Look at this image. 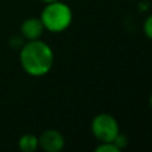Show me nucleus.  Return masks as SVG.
Masks as SVG:
<instances>
[{"instance_id":"nucleus-1","label":"nucleus","mask_w":152,"mask_h":152,"mask_svg":"<svg viewBox=\"0 0 152 152\" xmlns=\"http://www.w3.org/2000/svg\"><path fill=\"white\" fill-rule=\"evenodd\" d=\"M19 63L27 75L32 77H42L50 74L55 63V53L44 40H29L19 50Z\"/></svg>"},{"instance_id":"nucleus-2","label":"nucleus","mask_w":152,"mask_h":152,"mask_svg":"<svg viewBox=\"0 0 152 152\" xmlns=\"http://www.w3.org/2000/svg\"><path fill=\"white\" fill-rule=\"evenodd\" d=\"M39 19L42 20L45 31L51 34H60L71 27L74 20V12L67 3L58 0L44 4Z\"/></svg>"},{"instance_id":"nucleus-3","label":"nucleus","mask_w":152,"mask_h":152,"mask_svg":"<svg viewBox=\"0 0 152 152\" xmlns=\"http://www.w3.org/2000/svg\"><path fill=\"white\" fill-rule=\"evenodd\" d=\"M119 132V121L111 113L100 112L91 120V134L99 143L113 142Z\"/></svg>"},{"instance_id":"nucleus-4","label":"nucleus","mask_w":152,"mask_h":152,"mask_svg":"<svg viewBox=\"0 0 152 152\" xmlns=\"http://www.w3.org/2000/svg\"><path fill=\"white\" fill-rule=\"evenodd\" d=\"M39 148L44 152H60L66 147V139L63 134L55 128L44 129L39 135Z\"/></svg>"},{"instance_id":"nucleus-5","label":"nucleus","mask_w":152,"mask_h":152,"mask_svg":"<svg viewBox=\"0 0 152 152\" xmlns=\"http://www.w3.org/2000/svg\"><path fill=\"white\" fill-rule=\"evenodd\" d=\"M44 31L45 29L39 18H28L26 20H23V23L20 26V35L24 37L26 42L42 39Z\"/></svg>"},{"instance_id":"nucleus-6","label":"nucleus","mask_w":152,"mask_h":152,"mask_svg":"<svg viewBox=\"0 0 152 152\" xmlns=\"http://www.w3.org/2000/svg\"><path fill=\"white\" fill-rule=\"evenodd\" d=\"M18 147L23 152H35L39 150V137L35 134H24L19 137Z\"/></svg>"},{"instance_id":"nucleus-7","label":"nucleus","mask_w":152,"mask_h":152,"mask_svg":"<svg viewBox=\"0 0 152 152\" xmlns=\"http://www.w3.org/2000/svg\"><path fill=\"white\" fill-rule=\"evenodd\" d=\"M143 32L147 39L152 40V13L145 16L144 21H143Z\"/></svg>"},{"instance_id":"nucleus-8","label":"nucleus","mask_w":152,"mask_h":152,"mask_svg":"<svg viewBox=\"0 0 152 152\" xmlns=\"http://www.w3.org/2000/svg\"><path fill=\"white\" fill-rule=\"evenodd\" d=\"M95 151L96 152H119L120 150L116 147L113 142H108V143H99V145L95 148Z\"/></svg>"},{"instance_id":"nucleus-9","label":"nucleus","mask_w":152,"mask_h":152,"mask_svg":"<svg viewBox=\"0 0 152 152\" xmlns=\"http://www.w3.org/2000/svg\"><path fill=\"white\" fill-rule=\"evenodd\" d=\"M128 137H127V135L121 134V132H119L118 136L115 137V140H113V143H115V145L119 148V150H124V148H127V145H128Z\"/></svg>"},{"instance_id":"nucleus-10","label":"nucleus","mask_w":152,"mask_h":152,"mask_svg":"<svg viewBox=\"0 0 152 152\" xmlns=\"http://www.w3.org/2000/svg\"><path fill=\"white\" fill-rule=\"evenodd\" d=\"M24 43H26V40H24V37L21 36L20 34L13 35V36L10 39V45L13 48V50H20L21 45H23Z\"/></svg>"},{"instance_id":"nucleus-11","label":"nucleus","mask_w":152,"mask_h":152,"mask_svg":"<svg viewBox=\"0 0 152 152\" xmlns=\"http://www.w3.org/2000/svg\"><path fill=\"white\" fill-rule=\"evenodd\" d=\"M139 10H144V11H147V10H148V5H147V4H144V5L140 4V5H139Z\"/></svg>"},{"instance_id":"nucleus-12","label":"nucleus","mask_w":152,"mask_h":152,"mask_svg":"<svg viewBox=\"0 0 152 152\" xmlns=\"http://www.w3.org/2000/svg\"><path fill=\"white\" fill-rule=\"evenodd\" d=\"M42 3H44V4H47V3H52V1H58V0H40Z\"/></svg>"},{"instance_id":"nucleus-13","label":"nucleus","mask_w":152,"mask_h":152,"mask_svg":"<svg viewBox=\"0 0 152 152\" xmlns=\"http://www.w3.org/2000/svg\"><path fill=\"white\" fill-rule=\"evenodd\" d=\"M150 107H151V110H152V92H151V95H150Z\"/></svg>"}]
</instances>
